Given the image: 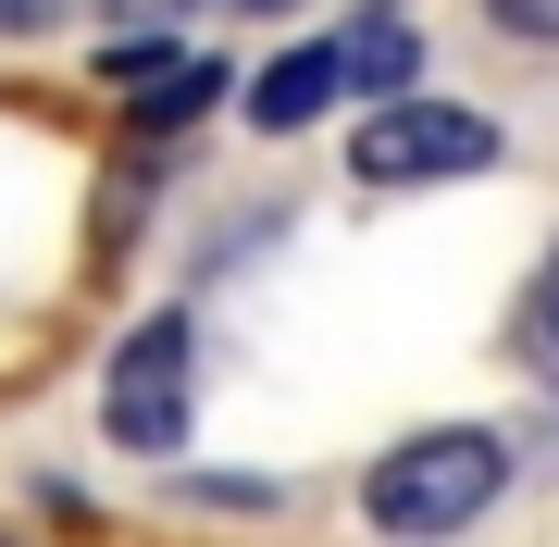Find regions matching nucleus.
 <instances>
[{"instance_id": "obj_1", "label": "nucleus", "mask_w": 559, "mask_h": 547, "mask_svg": "<svg viewBox=\"0 0 559 547\" xmlns=\"http://www.w3.org/2000/svg\"><path fill=\"white\" fill-rule=\"evenodd\" d=\"M498 486H510V448L485 436V424H436V436H411V448L373 461L360 510H373L385 535H460V523H485Z\"/></svg>"}, {"instance_id": "obj_2", "label": "nucleus", "mask_w": 559, "mask_h": 547, "mask_svg": "<svg viewBox=\"0 0 559 547\" xmlns=\"http://www.w3.org/2000/svg\"><path fill=\"white\" fill-rule=\"evenodd\" d=\"M187 399H200V336H187V311H162V324L124 336V361L100 385V424H112V448H138V461H175L187 448Z\"/></svg>"}, {"instance_id": "obj_3", "label": "nucleus", "mask_w": 559, "mask_h": 547, "mask_svg": "<svg viewBox=\"0 0 559 547\" xmlns=\"http://www.w3.org/2000/svg\"><path fill=\"white\" fill-rule=\"evenodd\" d=\"M485 163H498V124L460 100H399L360 124V175L373 187H436V175H485Z\"/></svg>"}, {"instance_id": "obj_4", "label": "nucleus", "mask_w": 559, "mask_h": 547, "mask_svg": "<svg viewBox=\"0 0 559 547\" xmlns=\"http://www.w3.org/2000/svg\"><path fill=\"white\" fill-rule=\"evenodd\" d=\"M336 87H348V38H311V50H286V62H261V87H249V112H261V124H274V138H286V124H311L323 100H336Z\"/></svg>"}, {"instance_id": "obj_5", "label": "nucleus", "mask_w": 559, "mask_h": 547, "mask_svg": "<svg viewBox=\"0 0 559 547\" xmlns=\"http://www.w3.org/2000/svg\"><path fill=\"white\" fill-rule=\"evenodd\" d=\"M411 75H423V38L399 13H360L348 25V87H411Z\"/></svg>"}, {"instance_id": "obj_6", "label": "nucleus", "mask_w": 559, "mask_h": 547, "mask_svg": "<svg viewBox=\"0 0 559 547\" xmlns=\"http://www.w3.org/2000/svg\"><path fill=\"white\" fill-rule=\"evenodd\" d=\"M510 336H522V361H547V373H559V249H547V274H535V299H522V324H510Z\"/></svg>"}, {"instance_id": "obj_7", "label": "nucleus", "mask_w": 559, "mask_h": 547, "mask_svg": "<svg viewBox=\"0 0 559 547\" xmlns=\"http://www.w3.org/2000/svg\"><path fill=\"white\" fill-rule=\"evenodd\" d=\"M485 13H498L510 38H559V0H485Z\"/></svg>"}, {"instance_id": "obj_8", "label": "nucleus", "mask_w": 559, "mask_h": 547, "mask_svg": "<svg viewBox=\"0 0 559 547\" xmlns=\"http://www.w3.org/2000/svg\"><path fill=\"white\" fill-rule=\"evenodd\" d=\"M112 13H150V0H112Z\"/></svg>"}]
</instances>
